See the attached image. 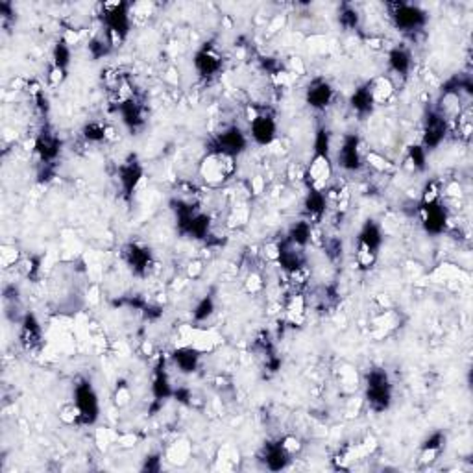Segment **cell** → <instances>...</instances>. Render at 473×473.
Listing matches in <instances>:
<instances>
[{"mask_svg":"<svg viewBox=\"0 0 473 473\" xmlns=\"http://www.w3.org/2000/svg\"><path fill=\"white\" fill-rule=\"evenodd\" d=\"M237 163H235L233 156L228 154L216 152V150H209L207 156L203 157L200 163V176L207 185L211 187H220L230 178H233Z\"/></svg>","mask_w":473,"mask_h":473,"instance_id":"cell-1","label":"cell"},{"mask_svg":"<svg viewBox=\"0 0 473 473\" xmlns=\"http://www.w3.org/2000/svg\"><path fill=\"white\" fill-rule=\"evenodd\" d=\"M366 400L373 410L388 409L392 401V386L385 370H372L368 373Z\"/></svg>","mask_w":473,"mask_h":473,"instance_id":"cell-2","label":"cell"},{"mask_svg":"<svg viewBox=\"0 0 473 473\" xmlns=\"http://www.w3.org/2000/svg\"><path fill=\"white\" fill-rule=\"evenodd\" d=\"M390 18L395 28H400L401 32L414 33L422 30V26L427 21V15L418 6L400 2V4L390 6Z\"/></svg>","mask_w":473,"mask_h":473,"instance_id":"cell-3","label":"cell"},{"mask_svg":"<svg viewBox=\"0 0 473 473\" xmlns=\"http://www.w3.org/2000/svg\"><path fill=\"white\" fill-rule=\"evenodd\" d=\"M74 405L80 413V422L95 423L98 420V395L92 390L91 383L83 381L74 388Z\"/></svg>","mask_w":473,"mask_h":473,"instance_id":"cell-4","label":"cell"},{"mask_svg":"<svg viewBox=\"0 0 473 473\" xmlns=\"http://www.w3.org/2000/svg\"><path fill=\"white\" fill-rule=\"evenodd\" d=\"M304 178L311 191H326L327 184H329L331 178H333V163H331V157L314 154L313 161L309 163L307 170H305Z\"/></svg>","mask_w":473,"mask_h":473,"instance_id":"cell-5","label":"cell"},{"mask_svg":"<svg viewBox=\"0 0 473 473\" xmlns=\"http://www.w3.org/2000/svg\"><path fill=\"white\" fill-rule=\"evenodd\" d=\"M248 139V135L244 134L239 126H230V128H225L222 134H218V137H216L215 141V148H211V150L237 157L239 154H243L244 150H246Z\"/></svg>","mask_w":473,"mask_h":473,"instance_id":"cell-6","label":"cell"},{"mask_svg":"<svg viewBox=\"0 0 473 473\" xmlns=\"http://www.w3.org/2000/svg\"><path fill=\"white\" fill-rule=\"evenodd\" d=\"M336 161H339V166H342L348 172H357V170L363 169L364 159L363 154H361V143H358L357 135H346L342 139V144L336 152Z\"/></svg>","mask_w":473,"mask_h":473,"instance_id":"cell-7","label":"cell"},{"mask_svg":"<svg viewBox=\"0 0 473 473\" xmlns=\"http://www.w3.org/2000/svg\"><path fill=\"white\" fill-rule=\"evenodd\" d=\"M277 134V124L276 119L268 113H259L253 120H250V129L248 137L252 139L253 143L259 147H268L274 143Z\"/></svg>","mask_w":473,"mask_h":473,"instance_id":"cell-8","label":"cell"},{"mask_svg":"<svg viewBox=\"0 0 473 473\" xmlns=\"http://www.w3.org/2000/svg\"><path fill=\"white\" fill-rule=\"evenodd\" d=\"M422 224L427 233L440 235L447 225V211L442 200L432 203H422Z\"/></svg>","mask_w":473,"mask_h":473,"instance_id":"cell-9","label":"cell"},{"mask_svg":"<svg viewBox=\"0 0 473 473\" xmlns=\"http://www.w3.org/2000/svg\"><path fill=\"white\" fill-rule=\"evenodd\" d=\"M194 69L202 78H211L222 69V55L216 52L215 46H203L194 55Z\"/></svg>","mask_w":473,"mask_h":473,"instance_id":"cell-10","label":"cell"},{"mask_svg":"<svg viewBox=\"0 0 473 473\" xmlns=\"http://www.w3.org/2000/svg\"><path fill=\"white\" fill-rule=\"evenodd\" d=\"M124 261L128 262V267L141 276H147L148 270L152 268V255L147 246H141L137 243L128 244L124 248Z\"/></svg>","mask_w":473,"mask_h":473,"instance_id":"cell-11","label":"cell"},{"mask_svg":"<svg viewBox=\"0 0 473 473\" xmlns=\"http://www.w3.org/2000/svg\"><path fill=\"white\" fill-rule=\"evenodd\" d=\"M60 139L55 137L54 134H51V132H45V129L33 141V150H36V154L45 165H51L52 161L60 156Z\"/></svg>","mask_w":473,"mask_h":473,"instance_id":"cell-12","label":"cell"},{"mask_svg":"<svg viewBox=\"0 0 473 473\" xmlns=\"http://www.w3.org/2000/svg\"><path fill=\"white\" fill-rule=\"evenodd\" d=\"M305 98H307V104L313 110H326L335 98V89L331 87L326 80H317L309 85Z\"/></svg>","mask_w":473,"mask_h":473,"instance_id":"cell-13","label":"cell"},{"mask_svg":"<svg viewBox=\"0 0 473 473\" xmlns=\"http://www.w3.org/2000/svg\"><path fill=\"white\" fill-rule=\"evenodd\" d=\"M18 339H21V344L26 349H36L37 346L41 344V324L37 321L33 314H24L23 321H21V335H18Z\"/></svg>","mask_w":473,"mask_h":473,"instance_id":"cell-14","label":"cell"},{"mask_svg":"<svg viewBox=\"0 0 473 473\" xmlns=\"http://www.w3.org/2000/svg\"><path fill=\"white\" fill-rule=\"evenodd\" d=\"M172 358H174L176 366L179 368V372L193 373L200 364V351L193 346H181L179 349H176Z\"/></svg>","mask_w":473,"mask_h":473,"instance_id":"cell-15","label":"cell"},{"mask_svg":"<svg viewBox=\"0 0 473 473\" xmlns=\"http://www.w3.org/2000/svg\"><path fill=\"white\" fill-rule=\"evenodd\" d=\"M388 67H390L392 73L407 76L413 69V54L405 46H395L388 52Z\"/></svg>","mask_w":473,"mask_h":473,"instance_id":"cell-16","label":"cell"},{"mask_svg":"<svg viewBox=\"0 0 473 473\" xmlns=\"http://www.w3.org/2000/svg\"><path fill=\"white\" fill-rule=\"evenodd\" d=\"M262 459H265V464H267L268 469H283L287 468L290 462V455L287 453V450L283 447L281 442H277V444H268V446L265 447Z\"/></svg>","mask_w":473,"mask_h":473,"instance_id":"cell-17","label":"cell"},{"mask_svg":"<svg viewBox=\"0 0 473 473\" xmlns=\"http://www.w3.org/2000/svg\"><path fill=\"white\" fill-rule=\"evenodd\" d=\"M381 243H383V235H381V230H379V225L372 220L366 222L363 230H361V233H358L357 246L377 253L379 252V248H381Z\"/></svg>","mask_w":473,"mask_h":473,"instance_id":"cell-18","label":"cell"},{"mask_svg":"<svg viewBox=\"0 0 473 473\" xmlns=\"http://www.w3.org/2000/svg\"><path fill=\"white\" fill-rule=\"evenodd\" d=\"M313 239V224L309 220H299L290 225L289 235H287V243H290L296 248H305Z\"/></svg>","mask_w":473,"mask_h":473,"instance_id":"cell-19","label":"cell"},{"mask_svg":"<svg viewBox=\"0 0 473 473\" xmlns=\"http://www.w3.org/2000/svg\"><path fill=\"white\" fill-rule=\"evenodd\" d=\"M368 85H370V92H372L373 104H379V106H383L385 102H388L392 97H394L395 85H394V82L388 78V76H379V78H376L373 82L368 83Z\"/></svg>","mask_w":473,"mask_h":473,"instance_id":"cell-20","label":"cell"},{"mask_svg":"<svg viewBox=\"0 0 473 473\" xmlns=\"http://www.w3.org/2000/svg\"><path fill=\"white\" fill-rule=\"evenodd\" d=\"M141 179H143V169L137 163L129 161V163L120 166V184H122L126 194L134 193L137 185L141 184Z\"/></svg>","mask_w":473,"mask_h":473,"instance_id":"cell-21","label":"cell"},{"mask_svg":"<svg viewBox=\"0 0 473 473\" xmlns=\"http://www.w3.org/2000/svg\"><path fill=\"white\" fill-rule=\"evenodd\" d=\"M349 104H351L354 111H357L358 115H366V113H370L372 107L376 106V104H373L372 92H370V85L366 83L364 87L355 89V92L351 95V98H349Z\"/></svg>","mask_w":473,"mask_h":473,"instance_id":"cell-22","label":"cell"},{"mask_svg":"<svg viewBox=\"0 0 473 473\" xmlns=\"http://www.w3.org/2000/svg\"><path fill=\"white\" fill-rule=\"evenodd\" d=\"M110 132L111 129L104 122H89L83 128V137L87 139L89 143H100L110 137Z\"/></svg>","mask_w":473,"mask_h":473,"instance_id":"cell-23","label":"cell"},{"mask_svg":"<svg viewBox=\"0 0 473 473\" xmlns=\"http://www.w3.org/2000/svg\"><path fill=\"white\" fill-rule=\"evenodd\" d=\"M52 58H54V67L67 70V67H69V63H70V45L69 43L65 41V39H61V41L55 43L54 51H52Z\"/></svg>","mask_w":473,"mask_h":473,"instance_id":"cell-24","label":"cell"},{"mask_svg":"<svg viewBox=\"0 0 473 473\" xmlns=\"http://www.w3.org/2000/svg\"><path fill=\"white\" fill-rule=\"evenodd\" d=\"M425 159H427V150L422 144H413L409 148V163H413L414 170H422L425 166Z\"/></svg>","mask_w":473,"mask_h":473,"instance_id":"cell-25","label":"cell"},{"mask_svg":"<svg viewBox=\"0 0 473 473\" xmlns=\"http://www.w3.org/2000/svg\"><path fill=\"white\" fill-rule=\"evenodd\" d=\"M213 313H215V302H213V298L207 296V298H203L202 302L196 305V309H194V320L206 321Z\"/></svg>","mask_w":473,"mask_h":473,"instance_id":"cell-26","label":"cell"},{"mask_svg":"<svg viewBox=\"0 0 473 473\" xmlns=\"http://www.w3.org/2000/svg\"><path fill=\"white\" fill-rule=\"evenodd\" d=\"M340 23H342V26L344 28H348V30H354L358 23L357 11H355L354 8H348V6H346V8L342 9V14H340Z\"/></svg>","mask_w":473,"mask_h":473,"instance_id":"cell-27","label":"cell"}]
</instances>
